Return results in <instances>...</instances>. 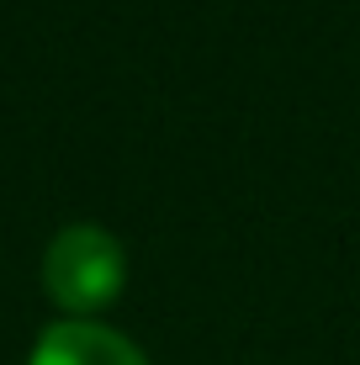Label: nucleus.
<instances>
[{
	"mask_svg": "<svg viewBox=\"0 0 360 365\" xmlns=\"http://www.w3.org/2000/svg\"><path fill=\"white\" fill-rule=\"evenodd\" d=\"M128 281V255H122L117 233H106L101 222H69L53 233L43 255V286L64 312L85 318L101 312Z\"/></svg>",
	"mask_w": 360,
	"mask_h": 365,
	"instance_id": "1",
	"label": "nucleus"
},
{
	"mask_svg": "<svg viewBox=\"0 0 360 365\" xmlns=\"http://www.w3.org/2000/svg\"><path fill=\"white\" fill-rule=\"evenodd\" d=\"M27 365H148L143 349L133 339H122L106 323L91 318H64L53 329H43V339L32 344Z\"/></svg>",
	"mask_w": 360,
	"mask_h": 365,
	"instance_id": "2",
	"label": "nucleus"
}]
</instances>
